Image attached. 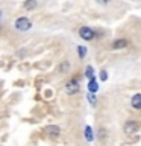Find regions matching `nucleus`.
Listing matches in <instances>:
<instances>
[{
	"mask_svg": "<svg viewBox=\"0 0 141 146\" xmlns=\"http://www.w3.org/2000/svg\"><path fill=\"white\" fill-rule=\"evenodd\" d=\"M30 26H32V23H30L29 18H26V17H20V18H17V21H15V29L21 31V32L29 31Z\"/></svg>",
	"mask_w": 141,
	"mask_h": 146,
	"instance_id": "1",
	"label": "nucleus"
},
{
	"mask_svg": "<svg viewBox=\"0 0 141 146\" xmlns=\"http://www.w3.org/2000/svg\"><path fill=\"white\" fill-rule=\"evenodd\" d=\"M79 35H80V38H84L86 41L94 40V36H96L94 31L91 29V27H88V26H82L80 29H79Z\"/></svg>",
	"mask_w": 141,
	"mask_h": 146,
	"instance_id": "2",
	"label": "nucleus"
},
{
	"mask_svg": "<svg viewBox=\"0 0 141 146\" xmlns=\"http://www.w3.org/2000/svg\"><path fill=\"white\" fill-rule=\"evenodd\" d=\"M65 90H67V93L68 94H74L77 93V91L80 90V85H79V81L77 79H70L65 84Z\"/></svg>",
	"mask_w": 141,
	"mask_h": 146,
	"instance_id": "3",
	"label": "nucleus"
},
{
	"mask_svg": "<svg viewBox=\"0 0 141 146\" xmlns=\"http://www.w3.org/2000/svg\"><path fill=\"white\" fill-rule=\"evenodd\" d=\"M140 129V125H138V122H135V120H127L125 123V126H123V131L126 132V134H134V132H136Z\"/></svg>",
	"mask_w": 141,
	"mask_h": 146,
	"instance_id": "4",
	"label": "nucleus"
},
{
	"mask_svg": "<svg viewBox=\"0 0 141 146\" xmlns=\"http://www.w3.org/2000/svg\"><path fill=\"white\" fill-rule=\"evenodd\" d=\"M127 40H125V38H120V40H115L112 43V49H115V50H118V49H125V47H127Z\"/></svg>",
	"mask_w": 141,
	"mask_h": 146,
	"instance_id": "5",
	"label": "nucleus"
},
{
	"mask_svg": "<svg viewBox=\"0 0 141 146\" xmlns=\"http://www.w3.org/2000/svg\"><path fill=\"white\" fill-rule=\"evenodd\" d=\"M45 131H47L52 137H58L59 134H61V129H59V126H56V125H49L47 128H45Z\"/></svg>",
	"mask_w": 141,
	"mask_h": 146,
	"instance_id": "6",
	"label": "nucleus"
},
{
	"mask_svg": "<svg viewBox=\"0 0 141 146\" xmlns=\"http://www.w3.org/2000/svg\"><path fill=\"white\" fill-rule=\"evenodd\" d=\"M130 104H132V107H134L135 110H141V93L135 94L134 98H132Z\"/></svg>",
	"mask_w": 141,
	"mask_h": 146,
	"instance_id": "7",
	"label": "nucleus"
},
{
	"mask_svg": "<svg viewBox=\"0 0 141 146\" xmlns=\"http://www.w3.org/2000/svg\"><path fill=\"white\" fill-rule=\"evenodd\" d=\"M88 90H90V93H96V91L99 90V85H97V82H96L94 78L90 79V82H88Z\"/></svg>",
	"mask_w": 141,
	"mask_h": 146,
	"instance_id": "8",
	"label": "nucleus"
},
{
	"mask_svg": "<svg viewBox=\"0 0 141 146\" xmlns=\"http://www.w3.org/2000/svg\"><path fill=\"white\" fill-rule=\"evenodd\" d=\"M85 139L88 140V141H93V139H94V134H93L91 126H86V128H85Z\"/></svg>",
	"mask_w": 141,
	"mask_h": 146,
	"instance_id": "9",
	"label": "nucleus"
},
{
	"mask_svg": "<svg viewBox=\"0 0 141 146\" xmlns=\"http://www.w3.org/2000/svg\"><path fill=\"white\" fill-rule=\"evenodd\" d=\"M85 76L88 78V79H93V78H94V68L91 66H88L85 68Z\"/></svg>",
	"mask_w": 141,
	"mask_h": 146,
	"instance_id": "10",
	"label": "nucleus"
},
{
	"mask_svg": "<svg viewBox=\"0 0 141 146\" xmlns=\"http://www.w3.org/2000/svg\"><path fill=\"white\" fill-rule=\"evenodd\" d=\"M35 6H36V0H27L24 3V9H27V11H29V9H34Z\"/></svg>",
	"mask_w": 141,
	"mask_h": 146,
	"instance_id": "11",
	"label": "nucleus"
},
{
	"mask_svg": "<svg viewBox=\"0 0 141 146\" xmlns=\"http://www.w3.org/2000/svg\"><path fill=\"white\" fill-rule=\"evenodd\" d=\"M77 53H79L80 58H84L85 55H86V47H84V46H79V47H77Z\"/></svg>",
	"mask_w": 141,
	"mask_h": 146,
	"instance_id": "12",
	"label": "nucleus"
},
{
	"mask_svg": "<svg viewBox=\"0 0 141 146\" xmlns=\"http://www.w3.org/2000/svg\"><path fill=\"white\" fill-rule=\"evenodd\" d=\"M88 100H90L91 105H96V96H94V93H90L88 94Z\"/></svg>",
	"mask_w": 141,
	"mask_h": 146,
	"instance_id": "13",
	"label": "nucleus"
},
{
	"mask_svg": "<svg viewBox=\"0 0 141 146\" xmlns=\"http://www.w3.org/2000/svg\"><path fill=\"white\" fill-rule=\"evenodd\" d=\"M100 79H102V81H106L108 79V75H106V72H105V70L100 72Z\"/></svg>",
	"mask_w": 141,
	"mask_h": 146,
	"instance_id": "14",
	"label": "nucleus"
},
{
	"mask_svg": "<svg viewBox=\"0 0 141 146\" xmlns=\"http://www.w3.org/2000/svg\"><path fill=\"white\" fill-rule=\"evenodd\" d=\"M64 70H68V62L67 61H64L62 66H61V72H64Z\"/></svg>",
	"mask_w": 141,
	"mask_h": 146,
	"instance_id": "15",
	"label": "nucleus"
},
{
	"mask_svg": "<svg viewBox=\"0 0 141 146\" xmlns=\"http://www.w3.org/2000/svg\"><path fill=\"white\" fill-rule=\"evenodd\" d=\"M97 2H100V3H108L109 0H97Z\"/></svg>",
	"mask_w": 141,
	"mask_h": 146,
	"instance_id": "16",
	"label": "nucleus"
},
{
	"mask_svg": "<svg viewBox=\"0 0 141 146\" xmlns=\"http://www.w3.org/2000/svg\"><path fill=\"white\" fill-rule=\"evenodd\" d=\"M0 15H2V11H0Z\"/></svg>",
	"mask_w": 141,
	"mask_h": 146,
	"instance_id": "17",
	"label": "nucleus"
}]
</instances>
